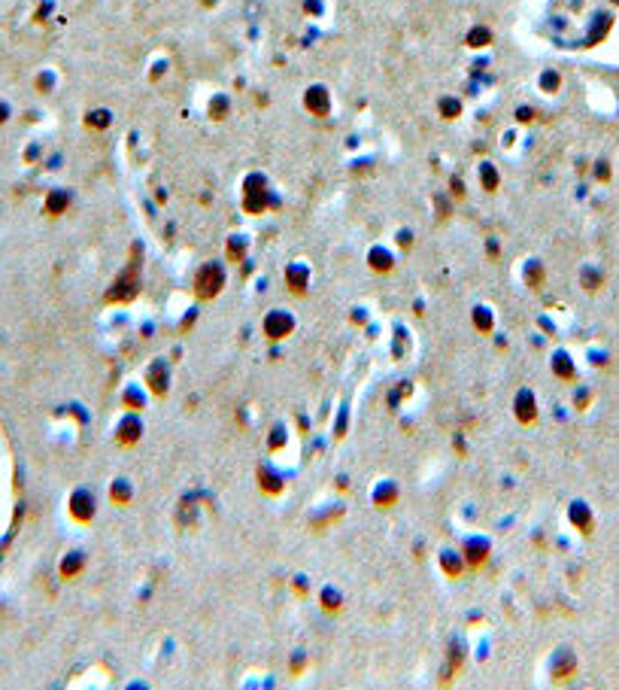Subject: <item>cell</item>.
I'll return each instance as SVG.
<instances>
[{
  "instance_id": "6da1fadb",
  "label": "cell",
  "mask_w": 619,
  "mask_h": 690,
  "mask_svg": "<svg viewBox=\"0 0 619 690\" xmlns=\"http://www.w3.org/2000/svg\"><path fill=\"white\" fill-rule=\"evenodd\" d=\"M222 280H225V274L216 268V265H204V268H200V274H198V280H195L198 295H200V298H213V295L222 289Z\"/></svg>"
},
{
  "instance_id": "7a4b0ae2",
  "label": "cell",
  "mask_w": 619,
  "mask_h": 690,
  "mask_svg": "<svg viewBox=\"0 0 619 690\" xmlns=\"http://www.w3.org/2000/svg\"><path fill=\"white\" fill-rule=\"evenodd\" d=\"M137 265L131 262V268L122 274L119 280L113 283V292H110V301H131L134 292H137Z\"/></svg>"
},
{
  "instance_id": "3957f363",
  "label": "cell",
  "mask_w": 619,
  "mask_h": 690,
  "mask_svg": "<svg viewBox=\"0 0 619 690\" xmlns=\"http://www.w3.org/2000/svg\"><path fill=\"white\" fill-rule=\"evenodd\" d=\"M307 107L313 113H319V116L328 113V95H325V88H310L307 91Z\"/></svg>"
},
{
  "instance_id": "277c9868",
  "label": "cell",
  "mask_w": 619,
  "mask_h": 690,
  "mask_svg": "<svg viewBox=\"0 0 619 690\" xmlns=\"http://www.w3.org/2000/svg\"><path fill=\"white\" fill-rule=\"evenodd\" d=\"M73 514H77L79 520H88L91 514H95V502H91L86 493H79L77 499H73Z\"/></svg>"
},
{
  "instance_id": "5b68a950",
  "label": "cell",
  "mask_w": 619,
  "mask_h": 690,
  "mask_svg": "<svg viewBox=\"0 0 619 690\" xmlns=\"http://www.w3.org/2000/svg\"><path fill=\"white\" fill-rule=\"evenodd\" d=\"M289 329H291V322H289V320H282V313H280V311L273 313L271 320H267V335H271V338H282Z\"/></svg>"
},
{
  "instance_id": "8992f818",
  "label": "cell",
  "mask_w": 619,
  "mask_h": 690,
  "mask_svg": "<svg viewBox=\"0 0 619 690\" xmlns=\"http://www.w3.org/2000/svg\"><path fill=\"white\" fill-rule=\"evenodd\" d=\"M520 420H534V398L529 393L520 395Z\"/></svg>"
},
{
  "instance_id": "52a82bcc",
  "label": "cell",
  "mask_w": 619,
  "mask_h": 690,
  "mask_svg": "<svg viewBox=\"0 0 619 690\" xmlns=\"http://www.w3.org/2000/svg\"><path fill=\"white\" fill-rule=\"evenodd\" d=\"M483 182H486V189H495L498 186V177H495V168H492V164L483 168Z\"/></svg>"
},
{
  "instance_id": "ba28073f",
  "label": "cell",
  "mask_w": 619,
  "mask_h": 690,
  "mask_svg": "<svg viewBox=\"0 0 619 690\" xmlns=\"http://www.w3.org/2000/svg\"><path fill=\"white\" fill-rule=\"evenodd\" d=\"M571 517H574V523H580L583 529H589V520H586V511H583V505H574Z\"/></svg>"
},
{
  "instance_id": "9c48e42d",
  "label": "cell",
  "mask_w": 619,
  "mask_h": 690,
  "mask_svg": "<svg viewBox=\"0 0 619 690\" xmlns=\"http://www.w3.org/2000/svg\"><path fill=\"white\" fill-rule=\"evenodd\" d=\"M440 110H443V116H458V101H453V97H443Z\"/></svg>"
},
{
  "instance_id": "30bf717a",
  "label": "cell",
  "mask_w": 619,
  "mask_h": 690,
  "mask_svg": "<svg viewBox=\"0 0 619 690\" xmlns=\"http://www.w3.org/2000/svg\"><path fill=\"white\" fill-rule=\"evenodd\" d=\"M483 43H489V31H474V34H471V46H483Z\"/></svg>"
},
{
  "instance_id": "8fae6325",
  "label": "cell",
  "mask_w": 619,
  "mask_h": 690,
  "mask_svg": "<svg viewBox=\"0 0 619 690\" xmlns=\"http://www.w3.org/2000/svg\"><path fill=\"white\" fill-rule=\"evenodd\" d=\"M556 86H558L556 73H543V88H556Z\"/></svg>"
},
{
  "instance_id": "7c38bea8",
  "label": "cell",
  "mask_w": 619,
  "mask_h": 690,
  "mask_svg": "<svg viewBox=\"0 0 619 690\" xmlns=\"http://www.w3.org/2000/svg\"><path fill=\"white\" fill-rule=\"evenodd\" d=\"M556 368H558V374H565V377H568V374H571V365H568L565 356H558V365H556Z\"/></svg>"
},
{
  "instance_id": "4fadbf2b",
  "label": "cell",
  "mask_w": 619,
  "mask_h": 690,
  "mask_svg": "<svg viewBox=\"0 0 619 690\" xmlns=\"http://www.w3.org/2000/svg\"><path fill=\"white\" fill-rule=\"evenodd\" d=\"M476 326L489 329V317H486V311H476Z\"/></svg>"
},
{
  "instance_id": "5bb4252c",
  "label": "cell",
  "mask_w": 619,
  "mask_h": 690,
  "mask_svg": "<svg viewBox=\"0 0 619 690\" xmlns=\"http://www.w3.org/2000/svg\"><path fill=\"white\" fill-rule=\"evenodd\" d=\"M607 177H610V173H607V164L601 162V164H598V180H607Z\"/></svg>"
}]
</instances>
